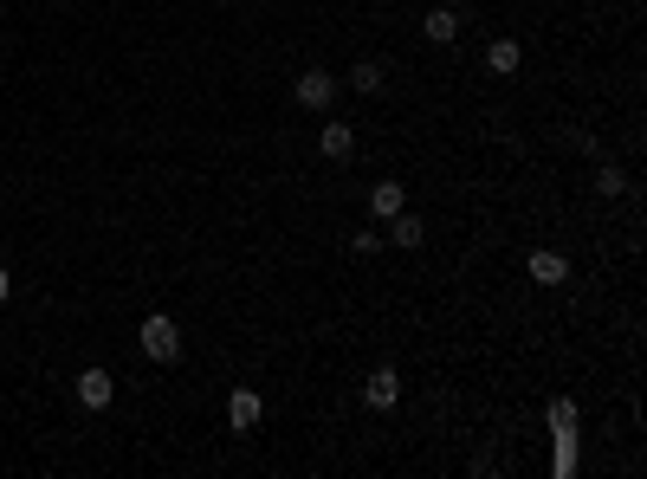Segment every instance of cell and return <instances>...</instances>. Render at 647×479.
Instances as JSON below:
<instances>
[{"label":"cell","mask_w":647,"mask_h":479,"mask_svg":"<svg viewBox=\"0 0 647 479\" xmlns=\"http://www.w3.org/2000/svg\"><path fill=\"white\" fill-rule=\"evenodd\" d=\"M402 208H408V188L395 182V175L369 188V214H376V221H389V214H402Z\"/></svg>","instance_id":"obj_7"},{"label":"cell","mask_w":647,"mask_h":479,"mask_svg":"<svg viewBox=\"0 0 647 479\" xmlns=\"http://www.w3.org/2000/svg\"><path fill=\"white\" fill-rule=\"evenodd\" d=\"M110 395H117V376H110V369H85V376H78V402H85L91 415L110 408Z\"/></svg>","instance_id":"obj_5"},{"label":"cell","mask_w":647,"mask_h":479,"mask_svg":"<svg viewBox=\"0 0 647 479\" xmlns=\"http://www.w3.org/2000/svg\"><path fill=\"white\" fill-rule=\"evenodd\" d=\"M525 272H531L538 285H563V279H570V259H563V253H550V246H538V253L525 259Z\"/></svg>","instance_id":"obj_6"},{"label":"cell","mask_w":647,"mask_h":479,"mask_svg":"<svg viewBox=\"0 0 647 479\" xmlns=\"http://www.w3.org/2000/svg\"><path fill=\"white\" fill-rule=\"evenodd\" d=\"M382 227H389V234H382V240L408 246V253H415V246L428 240V227H421V221H415V214H408V208H402V214H389V221H382Z\"/></svg>","instance_id":"obj_11"},{"label":"cell","mask_w":647,"mask_h":479,"mask_svg":"<svg viewBox=\"0 0 647 479\" xmlns=\"http://www.w3.org/2000/svg\"><path fill=\"white\" fill-rule=\"evenodd\" d=\"M518 65H525V52H518V39H492V46H486V72H492V78H512Z\"/></svg>","instance_id":"obj_9"},{"label":"cell","mask_w":647,"mask_h":479,"mask_svg":"<svg viewBox=\"0 0 647 479\" xmlns=\"http://www.w3.org/2000/svg\"><path fill=\"white\" fill-rule=\"evenodd\" d=\"M7 292H13V272H7V266H0V305H7Z\"/></svg>","instance_id":"obj_16"},{"label":"cell","mask_w":647,"mask_h":479,"mask_svg":"<svg viewBox=\"0 0 647 479\" xmlns=\"http://www.w3.org/2000/svg\"><path fill=\"white\" fill-rule=\"evenodd\" d=\"M350 246H356V253H376L382 234H376V227H356V240H350Z\"/></svg>","instance_id":"obj_15"},{"label":"cell","mask_w":647,"mask_h":479,"mask_svg":"<svg viewBox=\"0 0 647 479\" xmlns=\"http://www.w3.org/2000/svg\"><path fill=\"white\" fill-rule=\"evenodd\" d=\"M544 421H550V434H557V441H570V434H576V402H570V395H557V402L544 408Z\"/></svg>","instance_id":"obj_12"},{"label":"cell","mask_w":647,"mask_h":479,"mask_svg":"<svg viewBox=\"0 0 647 479\" xmlns=\"http://www.w3.org/2000/svg\"><path fill=\"white\" fill-rule=\"evenodd\" d=\"M318 149H324L330 162H350L356 156V130H350V123H324V130H318Z\"/></svg>","instance_id":"obj_8"},{"label":"cell","mask_w":647,"mask_h":479,"mask_svg":"<svg viewBox=\"0 0 647 479\" xmlns=\"http://www.w3.org/2000/svg\"><path fill=\"white\" fill-rule=\"evenodd\" d=\"M363 402H369V408H395V402H402V369H389V363H382V369H369Z\"/></svg>","instance_id":"obj_4"},{"label":"cell","mask_w":647,"mask_h":479,"mask_svg":"<svg viewBox=\"0 0 647 479\" xmlns=\"http://www.w3.org/2000/svg\"><path fill=\"white\" fill-rule=\"evenodd\" d=\"M259 421H266V402H259V389H233V395H227V428H233V434H253Z\"/></svg>","instance_id":"obj_3"},{"label":"cell","mask_w":647,"mask_h":479,"mask_svg":"<svg viewBox=\"0 0 647 479\" xmlns=\"http://www.w3.org/2000/svg\"><path fill=\"white\" fill-rule=\"evenodd\" d=\"M596 195H602V201H615V195H628V175H622V169H615V162H602V169H596Z\"/></svg>","instance_id":"obj_14"},{"label":"cell","mask_w":647,"mask_h":479,"mask_svg":"<svg viewBox=\"0 0 647 479\" xmlns=\"http://www.w3.org/2000/svg\"><path fill=\"white\" fill-rule=\"evenodd\" d=\"M460 26H466V20H460V13H453V7H434L428 20H421V33H428L434 46H453V39H460Z\"/></svg>","instance_id":"obj_10"},{"label":"cell","mask_w":647,"mask_h":479,"mask_svg":"<svg viewBox=\"0 0 647 479\" xmlns=\"http://www.w3.org/2000/svg\"><path fill=\"white\" fill-rule=\"evenodd\" d=\"M382 78H389V65H382V59H356L350 65V85L356 91H382Z\"/></svg>","instance_id":"obj_13"},{"label":"cell","mask_w":647,"mask_h":479,"mask_svg":"<svg viewBox=\"0 0 647 479\" xmlns=\"http://www.w3.org/2000/svg\"><path fill=\"white\" fill-rule=\"evenodd\" d=\"M136 337H143V357L149 363H175V357H182V324H175L169 311H149Z\"/></svg>","instance_id":"obj_1"},{"label":"cell","mask_w":647,"mask_h":479,"mask_svg":"<svg viewBox=\"0 0 647 479\" xmlns=\"http://www.w3.org/2000/svg\"><path fill=\"white\" fill-rule=\"evenodd\" d=\"M292 98H298V111H311V117H324L330 104H337V72H324V65H311V72H298V85H292Z\"/></svg>","instance_id":"obj_2"}]
</instances>
